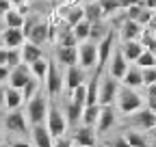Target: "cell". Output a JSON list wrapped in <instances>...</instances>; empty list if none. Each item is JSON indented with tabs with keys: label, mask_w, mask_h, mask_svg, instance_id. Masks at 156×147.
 <instances>
[{
	"label": "cell",
	"mask_w": 156,
	"mask_h": 147,
	"mask_svg": "<svg viewBox=\"0 0 156 147\" xmlns=\"http://www.w3.org/2000/svg\"><path fill=\"white\" fill-rule=\"evenodd\" d=\"M122 84L130 87V89H141L143 87V76H141V67L139 65H128V71L124 74L122 78Z\"/></svg>",
	"instance_id": "44dd1931"
},
{
	"label": "cell",
	"mask_w": 156,
	"mask_h": 147,
	"mask_svg": "<svg viewBox=\"0 0 156 147\" xmlns=\"http://www.w3.org/2000/svg\"><path fill=\"white\" fill-rule=\"evenodd\" d=\"M5 28H7V26H5V20H2V17H0V32H2Z\"/></svg>",
	"instance_id": "9f6ffc18"
},
{
	"label": "cell",
	"mask_w": 156,
	"mask_h": 147,
	"mask_svg": "<svg viewBox=\"0 0 156 147\" xmlns=\"http://www.w3.org/2000/svg\"><path fill=\"white\" fill-rule=\"evenodd\" d=\"M24 106V97H22V89L15 87H5V110H17Z\"/></svg>",
	"instance_id": "d6986e66"
},
{
	"label": "cell",
	"mask_w": 156,
	"mask_h": 147,
	"mask_svg": "<svg viewBox=\"0 0 156 147\" xmlns=\"http://www.w3.org/2000/svg\"><path fill=\"white\" fill-rule=\"evenodd\" d=\"M74 104H78V106H85V102H87V87L85 84H80V87H76L72 93L67 95Z\"/></svg>",
	"instance_id": "d590c367"
},
{
	"label": "cell",
	"mask_w": 156,
	"mask_h": 147,
	"mask_svg": "<svg viewBox=\"0 0 156 147\" xmlns=\"http://www.w3.org/2000/svg\"><path fill=\"white\" fill-rule=\"evenodd\" d=\"M150 136H156V125H154L152 130H150Z\"/></svg>",
	"instance_id": "6f0895ef"
},
{
	"label": "cell",
	"mask_w": 156,
	"mask_h": 147,
	"mask_svg": "<svg viewBox=\"0 0 156 147\" xmlns=\"http://www.w3.org/2000/svg\"><path fill=\"white\" fill-rule=\"evenodd\" d=\"M106 145H108V147H130V143L126 141L124 134H122V136H115V138H111V141H106Z\"/></svg>",
	"instance_id": "60d3db41"
},
{
	"label": "cell",
	"mask_w": 156,
	"mask_h": 147,
	"mask_svg": "<svg viewBox=\"0 0 156 147\" xmlns=\"http://www.w3.org/2000/svg\"><path fill=\"white\" fill-rule=\"evenodd\" d=\"M7 50H9L7 52V67L13 69L22 63V52H20V48H7Z\"/></svg>",
	"instance_id": "74e56055"
},
{
	"label": "cell",
	"mask_w": 156,
	"mask_h": 147,
	"mask_svg": "<svg viewBox=\"0 0 156 147\" xmlns=\"http://www.w3.org/2000/svg\"><path fill=\"white\" fill-rule=\"evenodd\" d=\"M89 28H91V22H87V20L78 22V24L72 28V30H74V35H76V39H78V43L89 39Z\"/></svg>",
	"instance_id": "e575fe53"
},
{
	"label": "cell",
	"mask_w": 156,
	"mask_h": 147,
	"mask_svg": "<svg viewBox=\"0 0 156 147\" xmlns=\"http://www.w3.org/2000/svg\"><path fill=\"white\" fill-rule=\"evenodd\" d=\"M0 48H5V46H2V32H0Z\"/></svg>",
	"instance_id": "680465c9"
},
{
	"label": "cell",
	"mask_w": 156,
	"mask_h": 147,
	"mask_svg": "<svg viewBox=\"0 0 156 147\" xmlns=\"http://www.w3.org/2000/svg\"><path fill=\"white\" fill-rule=\"evenodd\" d=\"M54 147H74V141H72V136L63 134V136L54 138Z\"/></svg>",
	"instance_id": "7bdbcfd3"
},
{
	"label": "cell",
	"mask_w": 156,
	"mask_h": 147,
	"mask_svg": "<svg viewBox=\"0 0 156 147\" xmlns=\"http://www.w3.org/2000/svg\"><path fill=\"white\" fill-rule=\"evenodd\" d=\"M100 110H102V106H100V104H91V106H85V108H83V117H80V123H83V125H89V128H95L98 119H100Z\"/></svg>",
	"instance_id": "83f0119b"
},
{
	"label": "cell",
	"mask_w": 156,
	"mask_h": 147,
	"mask_svg": "<svg viewBox=\"0 0 156 147\" xmlns=\"http://www.w3.org/2000/svg\"><path fill=\"white\" fill-rule=\"evenodd\" d=\"M143 7H145V9H152V11H156V0H143Z\"/></svg>",
	"instance_id": "f5cc1de1"
},
{
	"label": "cell",
	"mask_w": 156,
	"mask_h": 147,
	"mask_svg": "<svg viewBox=\"0 0 156 147\" xmlns=\"http://www.w3.org/2000/svg\"><path fill=\"white\" fill-rule=\"evenodd\" d=\"M83 108L85 106H78L74 104L72 100L65 104V119H67V128H76V125H80V117H83Z\"/></svg>",
	"instance_id": "cb8c5ba5"
},
{
	"label": "cell",
	"mask_w": 156,
	"mask_h": 147,
	"mask_svg": "<svg viewBox=\"0 0 156 147\" xmlns=\"http://www.w3.org/2000/svg\"><path fill=\"white\" fill-rule=\"evenodd\" d=\"M0 141H2V132H0Z\"/></svg>",
	"instance_id": "be15d7a7"
},
{
	"label": "cell",
	"mask_w": 156,
	"mask_h": 147,
	"mask_svg": "<svg viewBox=\"0 0 156 147\" xmlns=\"http://www.w3.org/2000/svg\"><path fill=\"white\" fill-rule=\"evenodd\" d=\"M20 52H22V63H26V65H30V63H35L37 59L44 56V48H41V46H35V43H30V41H24V46L20 48Z\"/></svg>",
	"instance_id": "7402d4cb"
},
{
	"label": "cell",
	"mask_w": 156,
	"mask_h": 147,
	"mask_svg": "<svg viewBox=\"0 0 156 147\" xmlns=\"http://www.w3.org/2000/svg\"><path fill=\"white\" fill-rule=\"evenodd\" d=\"M117 91H119V80L113 78L111 74H102L100 78V95H98V104L100 106H115Z\"/></svg>",
	"instance_id": "8992f818"
},
{
	"label": "cell",
	"mask_w": 156,
	"mask_h": 147,
	"mask_svg": "<svg viewBox=\"0 0 156 147\" xmlns=\"http://www.w3.org/2000/svg\"><path fill=\"white\" fill-rule=\"evenodd\" d=\"M9 147H30V143H26V141H13V143H9Z\"/></svg>",
	"instance_id": "f907efd6"
},
{
	"label": "cell",
	"mask_w": 156,
	"mask_h": 147,
	"mask_svg": "<svg viewBox=\"0 0 156 147\" xmlns=\"http://www.w3.org/2000/svg\"><path fill=\"white\" fill-rule=\"evenodd\" d=\"M9 74H11V69L7 65H0V84H7L9 82Z\"/></svg>",
	"instance_id": "ee69618b"
},
{
	"label": "cell",
	"mask_w": 156,
	"mask_h": 147,
	"mask_svg": "<svg viewBox=\"0 0 156 147\" xmlns=\"http://www.w3.org/2000/svg\"><path fill=\"white\" fill-rule=\"evenodd\" d=\"M143 28H145V26H141L139 22L126 20V22L119 26V30H117V37H119L122 41H139V37H141Z\"/></svg>",
	"instance_id": "9a60e30c"
},
{
	"label": "cell",
	"mask_w": 156,
	"mask_h": 147,
	"mask_svg": "<svg viewBox=\"0 0 156 147\" xmlns=\"http://www.w3.org/2000/svg\"><path fill=\"white\" fill-rule=\"evenodd\" d=\"M145 50H150V52L154 54V56H156V39H152V41H150V43L145 46Z\"/></svg>",
	"instance_id": "db71d44e"
},
{
	"label": "cell",
	"mask_w": 156,
	"mask_h": 147,
	"mask_svg": "<svg viewBox=\"0 0 156 147\" xmlns=\"http://www.w3.org/2000/svg\"><path fill=\"white\" fill-rule=\"evenodd\" d=\"M48 63H50V59H46V56H41V59H37L35 63H30L28 67H30V74L44 84V80H46V74H48Z\"/></svg>",
	"instance_id": "f1b7e54d"
},
{
	"label": "cell",
	"mask_w": 156,
	"mask_h": 147,
	"mask_svg": "<svg viewBox=\"0 0 156 147\" xmlns=\"http://www.w3.org/2000/svg\"><path fill=\"white\" fill-rule=\"evenodd\" d=\"M5 87L7 84H0V110L5 108Z\"/></svg>",
	"instance_id": "816d5d0a"
},
{
	"label": "cell",
	"mask_w": 156,
	"mask_h": 147,
	"mask_svg": "<svg viewBox=\"0 0 156 147\" xmlns=\"http://www.w3.org/2000/svg\"><path fill=\"white\" fill-rule=\"evenodd\" d=\"M33 76L30 74V67L26 65V63H20L17 67H13L11 69V74H9V87H15V89H22L26 82H28V78Z\"/></svg>",
	"instance_id": "e0dca14e"
},
{
	"label": "cell",
	"mask_w": 156,
	"mask_h": 147,
	"mask_svg": "<svg viewBox=\"0 0 156 147\" xmlns=\"http://www.w3.org/2000/svg\"><path fill=\"white\" fill-rule=\"evenodd\" d=\"M134 65H139L141 69H143V67H156V56H154L150 50H143L141 56L134 61Z\"/></svg>",
	"instance_id": "8d00e7d4"
},
{
	"label": "cell",
	"mask_w": 156,
	"mask_h": 147,
	"mask_svg": "<svg viewBox=\"0 0 156 147\" xmlns=\"http://www.w3.org/2000/svg\"><path fill=\"white\" fill-rule=\"evenodd\" d=\"M141 76H143V87H150L156 82V67H143L141 69Z\"/></svg>",
	"instance_id": "ab89813d"
},
{
	"label": "cell",
	"mask_w": 156,
	"mask_h": 147,
	"mask_svg": "<svg viewBox=\"0 0 156 147\" xmlns=\"http://www.w3.org/2000/svg\"><path fill=\"white\" fill-rule=\"evenodd\" d=\"M145 89H147V97H154L156 100V82L150 84V87H145Z\"/></svg>",
	"instance_id": "681fc988"
},
{
	"label": "cell",
	"mask_w": 156,
	"mask_h": 147,
	"mask_svg": "<svg viewBox=\"0 0 156 147\" xmlns=\"http://www.w3.org/2000/svg\"><path fill=\"white\" fill-rule=\"evenodd\" d=\"M124 136L130 143V147H150V134H145L141 130H132V128H128V130L124 132Z\"/></svg>",
	"instance_id": "d4e9b609"
},
{
	"label": "cell",
	"mask_w": 156,
	"mask_h": 147,
	"mask_svg": "<svg viewBox=\"0 0 156 147\" xmlns=\"http://www.w3.org/2000/svg\"><path fill=\"white\" fill-rule=\"evenodd\" d=\"M154 15H156V11H152V9H141V13H139V17H136V22H139L141 26H150L152 24V20H154Z\"/></svg>",
	"instance_id": "f35d334b"
},
{
	"label": "cell",
	"mask_w": 156,
	"mask_h": 147,
	"mask_svg": "<svg viewBox=\"0 0 156 147\" xmlns=\"http://www.w3.org/2000/svg\"><path fill=\"white\" fill-rule=\"evenodd\" d=\"M56 46H63V48H76L78 46V39H76V35H74V30H72V26H63L61 30L56 32V41H54Z\"/></svg>",
	"instance_id": "484cf974"
},
{
	"label": "cell",
	"mask_w": 156,
	"mask_h": 147,
	"mask_svg": "<svg viewBox=\"0 0 156 147\" xmlns=\"http://www.w3.org/2000/svg\"><path fill=\"white\" fill-rule=\"evenodd\" d=\"M83 20H85V7H83V5H80V7L69 9V13L65 15V24H67V26H72V28H74L78 22H83Z\"/></svg>",
	"instance_id": "d6a6232c"
},
{
	"label": "cell",
	"mask_w": 156,
	"mask_h": 147,
	"mask_svg": "<svg viewBox=\"0 0 156 147\" xmlns=\"http://www.w3.org/2000/svg\"><path fill=\"white\" fill-rule=\"evenodd\" d=\"M128 61H126V56H124V52H122V48H119V43L115 46V50H113V54H111V59H108V63H106V69H108V74L113 78H117L122 82V78H124V74L128 71Z\"/></svg>",
	"instance_id": "8fae6325"
},
{
	"label": "cell",
	"mask_w": 156,
	"mask_h": 147,
	"mask_svg": "<svg viewBox=\"0 0 156 147\" xmlns=\"http://www.w3.org/2000/svg\"><path fill=\"white\" fill-rule=\"evenodd\" d=\"M115 106H117V110H119L122 115H130V113H134V110L143 108L145 100H143V95L136 89H130V87H126V84L119 82V91H117Z\"/></svg>",
	"instance_id": "7a4b0ae2"
},
{
	"label": "cell",
	"mask_w": 156,
	"mask_h": 147,
	"mask_svg": "<svg viewBox=\"0 0 156 147\" xmlns=\"http://www.w3.org/2000/svg\"><path fill=\"white\" fill-rule=\"evenodd\" d=\"M126 123L128 128H132V130H141V132H150L152 128L156 125V113L154 110H150L147 106L139 108V110H134V113L126 115Z\"/></svg>",
	"instance_id": "5b68a950"
},
{
	"label": "cell",
	"mask_w": 156,
	"mask_h": 147,
	"mask_svg": "<svg viewBox=\"0 0 156 147\" xmlns=\"http://www.w3.org/2000/svg\"><path fill=\"white\" fill-rule=\"evenodd\" d=\"M85 2H98V0H85Z\"/></svg>",
	"instance_id": "6125c7cd"
},
{
	"label": "cell",
	"mask_w": 156,
	"mask_h": 147,
	"mask_svg": "<svg viewBox=\"0 0 156 147\" xmlns=\"http://www.w3.org/2000/svg\"><path fill=\"white\" fill-rule=\"evenodd\" d=\"M108 30H111V26H108V22H106V20L93 22V24H91V28H89V41L100 43V41L104 39V37L108 35Z\"/></svg>",
	"instance_id": "4316f807"
},
{
	"label": "cell",
	"mask_w": 156,
	"mask_h": 147,
	"mask_svg": "<svg viewBox=\"0 0 156 147\" xmlns=\"http://www.w3.org/2000/svg\"><path fill=\"white\" fill-rule=\"evenodd\" d=\"M46 128H48V132L52 134V138H58V136L67 134V119H65V113L54 104V100H50V106H48Z\"/></svg>",
	"instance_id": "277c9868"
},
{
	"label": "cell",
	"mask_w": 156,
	"mask_h": 147,
	"mask_svg": "<svg viewBox=\"0 0 156 147\" xmlns=\"http://www.w3.org/2000/svg\"><path fill=\"white\" fill-rule=\"evenodd\" d=\"M85 20H87V22H91V24H93V22L104 20L100 2H85Z\"/></svg>",
	"instance_id": "4dcf8cb0"
},
{
	"label": "cell",
	"mask_w": 156,
	"mask_h": 147,
	"mask_svg": "<svg viewBox=\"0 0 156 147\" xmlns=\"http://www.w3.org/2000/svg\"><path fill=\"white\" fill-rule=\"evenodd\" d=\"M72 141L76 147H98V134H95V128L89 125H76L72 128Z\"/></svg>",
	"instance_id": "7c38bea8"
},
{
	"label": "cell",
	"mask_w": 156,
	"mask_h": 147,
	"mask_svg": "<svg viewBox=\"0 0 156 147\" xmlns=\"http://www.w3.org/2000/svg\"><path fill=\"white\" fill-rule=\"evenodd\" d=\"M2 20H5V26H7V28H22V26H24V15L20 13L15 7L9 9V11L2 15Z\"/></svg>",
	"instance_id": "f546056e"
},
{
	"label": "cell",
	"mask_w": 156,
	"mask_h": 147,
	"mask_svg": "<svg viewBox=\"0 0 156 147\" xmlns=\"http://www.w3.org/2000/svg\"><path fill=\"white\" fill-rule=\"evenodd\" d=\"M74 147H76V145H74Z\"/></svg>",
	"instance_id": "e7e4bbea"
},
{
	"label": "cell",
	"mask_w": 156,
	"mask_h": 147,
	"mask_svg": "<svg viewBox=\"0 0 156 147\" xmlns=\"http://www.w3.org/2000/svg\"><path fill=\"white\" fill-rule=\"evenodd\" d=\"M30 136H33V145L35 147H54V138L48 132L46 123L39 125H30Z\"/></svg>",
	"instance_id": "2e32d148"
},
{
	"label": "cell",
	"mask_w": 156,
	"mask_h": 147,
	"mask_svg": "<svg viewBox=\"0 0 156 147\" xmlns=\"http://www.w3.org/2000/svg\"><path fill=\"white\" fill-rule=\"evenodd\" d=\"M61 2H63L65 7L74 9V7H80V5H83V0H61Z\"/></svg>",
	"instance_id": "7dc6e473"
},
{
	"label": "cell",
	"mask_w": 156,
	"mask_h": 147,
	"mask_svg": "<svg viewBox=\"0 0 156 147\" xmlns=\"http://www.w3.org/2000/svg\"><path fill=\"white\" fill-rule=\"evenodd\" d=\"M115 46H117V30H108V35L104 37V39L98 43V69H106V63H108V59H111V54H113V50H115Z\"/></svg>",
	"instance_id": "30bf717a"
},
{
	"label": "cell",
	"mask_w": 156,
	"mask_h": 147,
	"mask_svg": "<svg viewBox=\"0 0 156 147\" xmlns=\"http://www.w3.org/2000/svg\"><path fill=\"white\" fill-rule=\"evenodd\" d=\"M147 108L156 113V100H154V97H147Z\"/></svg>",
	"instance_id": "11a10c76"
},
{
	"label": "cell",
	"mask_w": 156,
	"mask_h": 147,
	"mask_svg": "<svg viewBox=\"0 0 156 147\" xmlns=\"http://www.w3.org/2000/svg\"><path fill=\"white\" fill-rule=\"evenodd\" d=\"M119 48H122V52H124V56H126L128 63H134L136 59L141 56V52L145 50L141 41H122Z\"/></svg>",
	"instance_id": "603a6c76"
},
{
	"label": "cell",
	"mask_w": 156,
	"mask_h": 147,
	"mask_svg": "<svg viewBox=\"0 0 156 147\" xmlns=\"http://www.w3.org/2000/svg\"><path fill=\"white\" fill-rule=\"evenodd\" d=\"M98 147H108V145H106V143H102V145H98Z\"/></svg>",
	"instance_id": "94428289"
},
{
	"label": "cell",
	"mask_w": 156,
	"mask_h": 147,
	"mask_svg": "<svg viewBox=\"0 0 156 147\" xmlns=\"http://www.w3.org/2000/svg\"><path fill=\"white\" fill-rule=\"evenodd\" d=\"M141 9H143V5H132V7H128V9H126V17H128V20H134V22H136V17H139Z\"/></svg>",
	"instance_id": "b9f144b4"
},
{
	"label": "cell",
	"mask_w": 156,
	"mask_h": 147,
	"mask_svg": "<svg viewBox=\"0 0 156 147\" xmlns=\"http://www.w3.org/2000/svg\"><path fill=\"white\" fill-rule=\"evenodd\" d=\"M48 106H50V97H48V93H46V89L41 87V89L35 93V97H30V100L24 104V113H26L28 123H30V125L46 123Z\"/></svg>",
	"instance_id": "6da1fadb"
},
{
	"label": "cell",
	"mask_w": 156,
	"mask_h": 147,
	"mask_svg": "<svg viewBox=\"0 0 156 147\" xmlns=\"http://www.w3.org/2000/svg\"><path fill=\"white\" fill-rule=\"evenodd\" d=\"M26 41V37L22 28H5L2 30V46L5 48H22Z\"/></svg>",
	"instance_id": "ffe728a7"
},
{
	"label": "cell",
	"mask_w": 156,
	"mask_h": 147,
	"mask_svg": "<svg viewBox=\"0 0 156 147\" xmlns=\"http://www.w3.org/2000/svg\"><path fill=\"white\" fill-rule=\"evenodd\" d=\"M132 5H143V0H119V7L122 9H128Z\"/></svg>",
	"instance_id": "bcb514c9"
},
{
	"label": "cell",
	"mask_w": 156,
	"mask_h": 147,
	"mask_svg": "<svg viewBox=\"0 0 156 147\" xmlns=\"http://www.w3.org/2000/svg\"><path fill=\"white\" fill-rule=\"evenodd\" d=\"M2 123H5V130H7V132H13V134H28V132H30V123H28L26 113H24L22 108L7 110Z\"/></svg>",
	"instance_id": "52a82bcc"
},
{
	"label": "cell",
	"mask_w": 156,
	"mask_h": 147,
	"mask_svg": "<svg viewBox=\"0 0 156 147\" xmlns=\"http://www.w3.org/2000/svg\"><path fill=\"white\" fill-rule=\"evenodd\" d=\"M26 41H30V43H35V46H46V43H50V26H48V22H46V20H39V22L35 24V28L28 32Z\"/></svg>",
	"instance_id": "5bb4252c"
},
{
	"label": "cell",
	"mask_w": 156,
	"mask_h": 147,
	"mask_svg": "<svg viewBox=\"0 0 156 147\" xmlns=\"http://www.w3.org/2000/svg\"><path fill=\"white\" fill-rule=\"evenodd\" d=\"M115 123H117L115 106H102V110H100V119H98V123H95V134H98V136H104L106 132L113 130Z\"/></svg>",
	"instance_id": "4fadbf2b"
},
{
	"label": "cell",
	"mask_w": 156,
	"mask_h": 147,
	"mask_svg": "<svg viewBox=\"0 0 156 147\" xmlns=\"http://www.w3.org/2000/svg\"><path fill=\"white\" fill-rule=\"evenodd\" d=\"M7 48H0V65H7Z\"/></svg>",
	"instance_id": "c3c4849f"
},
{
	"label": "cell",
	"mask_w": 156,
	"mask_h": 147,
	"mask_svg": "<svg viewBox=\"0 0 156 147\" xmlns=\"http://www.w3.org/2000/svg\"><path fill=\"white\" fill-rule=\"evenodd\" d=\"M9 9H13V5H11V0H0V17H2Z\"/></svg>",
	"instance_id": "f6af8a7d"
},
{
	"label": "cell",
	"mask_w": 156,
	"mask_h": 147,
	"mask_svg": "<svg viewBox=\"0 0 156 147\" xmlns=\"http://www.w3.org/2000/svg\"><path fill=\"white\" fill-rule=\"evenodd\" d=\"M78 65L85 71H93L98 67V43L89 39L78 43Z\"/></svg>",
	"instance_id": "ba28073f"
},
{
	"label": "cell",
	"mask_w": 156,
	"mask_h": 147,
	"mask_svg": "<svg viewBox=\"0 0 156 147\" xmlns=\"http://www.w3.org/2000/svg\"><path fill=\"white\" fill-rule=\"evenodd\" d=\"M44 89H46L50 100H58L63 95V71H61V65L54 59H50V63H48V74H46V80H44Z\"/></svg>",
	"instance_id": "3957f363"
},
{
	"label": "cell",
	"mask_w": 156,
	"mask_h": 147,
	"mask_svg": "<svg viewBox=\"0 0 156 147\" xmlns=\"http://www.w3.org/2000/svg\"><path fill=\"white\" fill-rule=\"evenodd\" d=\"M41 87H44L41 82H39L35 76H30V78H28V82L22 87V97H24V104H26L30 97H35V93H37V91L41 89Z\"/></svg>",
	"instance_id": "1f68e13d"
},
{
	"label": "cell",
	"mask_w": 156,
	"mask_h": 147,
	"mask_svg": "<svg viewBox=\"0 0 156 147\" xmlns=\"http://www.w3.org/2000/svg\"><path fill=\"white\" fill-rule=\"evenodd\" d=\"M54 61L61 65V67H69L78 63V46L76 48H63V46H56L54 50Z\"/></svg>",
	"instance_id": "ac0fdd59"
},
{
	"label": "cell",
	"mask_w": 156,
	"mask_h": 147,
	"mask_svg": "<svg viewBox=\"0 0 156 147\" xmlns=\"http://www.w3.org/2000/svg\"><path fill=\"white\" fill-rule=\"evenodd\" d=\"M0 147H9V145H5V143H2V141H0Z\"/></svg>",
	"instance_id": "91938a15"
},
{
	"label": "cell",
	"mask_w": 156,
	"mask_h": 147,
	"mask_svg": "<svg viewBox=\"0 0 156 147\" xmlns=\"http://www.w3.org/2000/svg\"><path fill=\"white\" fill-rule=\"evenodd\" d=\"M102 7V15H104V20H108V17H113L117 11H119V0H98Z\"/></svg>",
	"instance_id": "836d02e7"
},
{
	"label": "cell",
	"mask_w": 156,
	"mask_h": 147,
	"mask_svg": "<svg viewBox=\"0 0 156 147\" xmlns=\"http://www.w3.org/2000/svg\"><path fill=\"white\" fill-rule=\"evenodd\" d=\"M87 74L89 71H85L78 63L65 67V74H63V91H65V95H69L76 87H80V84L87 82Z\"/></svg>",
	"instance_id": "9c48e42d"
}]
</instances>
